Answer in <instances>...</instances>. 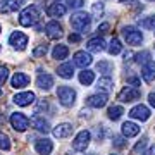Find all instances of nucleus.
Here are the masks:
<instances>
[{
    "mask_svg": "<svg viewBox=\"0 0 155 155\" xmlns=\"http://www.w3.org/2000/svg\"><path fill=\"white\" fill-rule=\"evenodd\" d=\"M40 19V11L36 5H29L26 7L24 11L21 12V16H19V24L21 26H26V28H29V26H33V24H36Z\"/></svg>",
    "mask_w": 155,
    "mask_h": 155,
    "instance_id": "nucleus-1",
    "label": "nucleus"
},
{
    "mask_svg": "<svg viewBox=\"0 0 155 155\" xmlns=\"http://www.w3.org/2000/svg\"><path fill=\"white\" fill-rule=\"evenodd\" d=\"M90 24H91V16L86 14V12H76V14H72L71 17V28L74 31H79V33H83L86 29L90 28Z\"/></svg>",
    "mask_w": 155,
    "mask_h": 155,
    "instance_id": "nucleus-2",
    "label": "nucleus"
},
{
    "mask_svg": "<svg viewBox=\"0 0 155 155\" xmlns=\"http://www.w3.org/2000/svg\"><path fill=\"white\" fill-rule=\"evenodd\" d=\"M57 98L64 107H72L76 102V91L71 86H59L57 90Z\"/></svg>",
    "mask_w": 155,
    "mask_h": 155,
    "instance_id": "nucleus-3",
    "label": "nucleus"
},
{
    "mask_svg": "<svg viewBox=\"0 0 155 155\" xmlns=\"http://www.w3.org/2000/svg\"><path fill=\"white\" fill-rule=\"evenodd\" d=\"M90 141H91V133L83 129V131H79L76 134V138L72 140V148L76 150V152H84V150L88 148Z\"/></svg>",
    "mask_w": 155,
    "mask_h": 155,
    "instance_id": "nucleus-4",
    "label": "nucleus"
},
{
    "mask_svg": "<svg viewBox=\"0 0 155 155\" xmlns=\"http://www.w3.org/2000/svg\"><path fill=\"white\" fill-rule=\"evenodd\" d=\"M122 36H124V40H126L129 45H140L143 41V33H141L138 28H134V26H126V28H122Z\"/></svg>",
    "mask_w": 155,
    "mask_h": 155,
    "instance_id": "nucleus-5",
    "label": "nucleus"
},
{
    "mask_svg": "<svg viewBox=\"0 0 155 155\" xmlns=\"http://www.w3.org/2000/svg\"><path fill=\"white\" fill-rule=\"evenodd\" d=\"M141 97V90L140 88H134V86H126V88H122L117 95V100H121V102H134V100H138Z\"/></svg>",
    "mask_w": 155,
    "mask_h": 155,
    "instance_id": "nucleus-6",
    "label": "nucleus"
},
{
    "mask_svg": "<svg viewBox=\"0 0 155 155\" xmlns=\"http://www.w3.org/2000/svg\"><path fill=\"white\" fill-rule=\"evenodd\" d=\"M11 124L12 127L16 129V131H19V133H22V131H26L29 126V119L24 114H21V112H14L11 116Z\"/></svg>",
    "mask_w": 155,
    "mask_h": 155,
    "instance_id": "nucleus-7",
    "label": "nucleus"
},
{
    "mask_svg": "<svg viewBox=\"0 0 155 155\" xmlns=\"http://www.w3.org/2000/svg\"><path fill=\"white\" fill-rule=\"evenodd\" d=\"M9 43L17 50H24L26 45H28V36L22 33V31H14V33L9 36Z\"/></svg>",
    "mask_w": 155,
    "mask_h": 155,
    "instance_id": "nucleus-8",
    "label": "nucleus"
},
{
    "mask_svg": "<svg viewBox=\"0 0 155 155\" xmlns=\"http://www.w3.org/2000/svg\"><path fill=\"white\" fill-rule=\"evenodd\" d=\"M45 33H47V36L52 40H59L62 38V26L59 24L57 21H50L47 22V26H45Z\"/></svg>",
    "mask_w": 155,
    "mask_h": 155,
    "instance_id": "nucleus-9",
    "label": "nucleus"
},
{
    "mask_svg": "<svg viewBox=\"0 0 155 155\" xmlns=\"http://www.w3.org/2000/svg\"><path fill=\"white\" fill-rule=\"evenodd\" d=\"M129 117L138 119V121H148V119H150V109L140 104V105L133 107V109L129 110Z\"/></svg>",
    "mask_w": 155,
    "mask_h": 155,
    "instance_id": "nucleus-10",
    "label": "nucleus"
},
{
    "mask_svg": "<svg viewBox=\"0 0 155 155\" xmlns=\"http://www.w3.org/2000/svg\"><path fill=\"white\" fill-rule=\"evenodd\" d=\"M86 48H88V52H91V54H100V52L105 50V40L102 38V36H95V38H91L88 43H86Z\"/></svg>",
    "mask_w": 155,
    "mask_h": 155,
    "instance_id": "nucleus-11",
    "label": "nucleus"
},
{
    "mask_svg": "<svg viewBox=\"0 0 155 155\" xmlns=\"http://www.w3.org/2000/svg\"><path fill=\"white\" fill-rule=\"evenodd\" d=\"M35 93L33 91H24V93H17L16 97H14V104L19 107H26V105H31L35 102Z\"/></svg>",
    "mask_w": 155,
    "mask_h": 155,
    "instance_id": "nucleus-12",
    "label": "nucleus"
},
{
    "mask_svg": "<svg viewBox=\"0 0 155 155\" xmlns=\"http://www.w3.org/2000/svg\"><path fill=\"white\" fill-rule=\"evenodd\" d=\"M35 150H36L40 155H50L52 150H54V143H52L48 138H41L35 143Z\"/></svg>",
    "mask_w": 155,
    "mask_h": 155,
    "instance_id": "nucleus-13",
    "label": "nucleus"
},
{
    "mask_svg": "<svg viewBox=\"0 0 155 155\" xmlns=\"http://www.w3.org/2000/svg\"><path fill=\"white\" fill-rule=\"evenodd\" d=\"M107 100H109L107 93H97V95L88 97V98H86V104H88L90 107H93V109H100V107H104L107 104Z\"/></svg>",
    "mask_w": 155,
    "mask_h": 155,
    "instance_id": "nucleus-14",
    "label": "nucleus"
},
{
    "mask_svg": "<svg viewBox=\"0 0 155 155\" xmlns=\"http://www.w3.org/2000/svg\"><path fill=\"white\" fill-rule=\"evenodd\" d=\"M72 59H74V66L83 67V69H84V67H88L90 64L93 62L91 55H90V54H86V52H83V50H81V52H76Z\"/></svg>",
    "mask_w": 155,
    "mask_h": 155,
    "instance_id": "nucleus-15",
    "label": "nucleus"
},
{
    "mask_svg": "<svg viewBox=\"0 0 155 155\" xmlns=\"http://www.w3.org/2000/svg\"><path fill=\"white\" fill-rule=\"evenodd\" d=\"M141 78L147 83H152L155 79V61H148L141 67Z\"/></svg>",
    "mask_w": 155,
    "mask_h": 155,
    "instance_id": "nucleus-16",
    "label": "nucleus"
},
{
    "mask_svg": "<svg viewBox=\"0 0 155 155\" xmlns=\"http://www.w3.org/2000/svg\"><path fill=\"white\" fill-rule=\"evenodd\" d=\"M29 122H31V126H33L36 131H41V133H48L50 131L48 121H45V117H41V116H33Z\"/></svg>",
    "mask_w": 155,
    "mask_h": 155,
    "instance_id": "nucleus-17",
    "label": "nucleus"
},
{
    "mask_svg": "<svg viewBox=\"0 0 155 155\" xmlns=\"http://www.w3.org/2000/svg\"><path fill=\"white\" fill-rule=\"evenodd\" d=\"M22 0H2L0 2V11L2 12H16L22 7Z\"/></svg>",
    "mask_w": 155,
    "mask_h": 155,
    "instance_id": "nucleus-18",
    "label": "nucleus"
},
{
    "mask_svg": "<svg viewBox=\"0 0 155 155\" xmlns=\"http://www.w3.org/2000/svg\"><path fill=\"white\" fill-rule=\"evenodd\" d=\"M72 129H74V127H72L71 124L62 122V124L54 127V136H55V138H67V136L72 134Z\"/></svg>",
    "mask_w": 155,
    "mask_h": 155,
    "instance_id": "nucleus-19",
    "label": "nucleus"
},
{
    "mask_svg": "<svg viewBox=\"0 0 155 155\" xmlns=\"http://www.w3.org/2000/svg\"><path fill=\"white\" fill-rule=\"evenodd\" d=\"M11 84L14 88H24V86H28L29 84V76L28 74H24V72H16L11 79Z\"/></svg>",
    "mask_w": 155,
    "mask_h": 155,
    "instance_id": "nucleus-20",
    "label": "nucleus"
},
{
    "mask_svg": "<svg viewBox=\"0 0 155 155\" xmlns=\"http://www.w3.org/2000/svg\"><path fill=\"white\" fill-rule=\"evenodd\" d=\"M121 129H122V134H124L126 138H133V136L140 134V126L134 124V122H131V121H126L124 124H122Z\"/></svg>",
    "mask_w": 155,
    "mask_h": 155,
    "instance_id": "nucleus-21",
    "label": "nucleus"
},
{
    "mask_svg": "<svg viewBox=\"0 0 155 155\" xmlns=\"http://www.w3.org/2000/svg\"><path fill=\"white\" fill-rule=\"evenodd\" d=\"M66 11H67V7L64 4H50L47 7V14L50 17H62L66 14Z\"/></svg>",
    "mask_w": 155,
    "mask_h": 155,
    "instance_id": "nucleus-22",
    "label": "nucleus"
},
{
    "mask_svg": "<svg viewBox=\"0 0 155 155\" xmlns=\"http://www.w3.org/2000/svg\"><path fill=\"white\" fill-rule=\"evenodd\" d=\"M36 84H38V88L41 90H50L54 86V78L50 76L48 72H41L36 79Z\"/></svg>",
    "mask_w": 155,
    "mask_h": 155,
    "instance_id": "nucleus-23",
    "label": "nucleus"
},
{
    "mask_svg": "<svg viewBox=\"0 0 155 155\" xmlns=\"http://www.w3.org/2000/svg\"><path fill=\"white\" fill-rule=\"evenodd\" d=\"M97 88H98V91L109 93V91L114 88V79H112L110 76H102L98 81H97Z\"/></svg>",
    "mask_w": 155,
    "mask_h": 155,
    "instance_id": "nucleus-24",
    "label": "nucleus"
},
{
    "mask_svg": "<svg viewBox=\"0 0 155 155\" xmlns=\"http://www.w3.org/2000/svg\"><path fill=\"white\" fill-rule=\"evenodd\" d=\"M57 74H59L61 78H64V79H69V78H72V74H74V67H72V64L66 62V64L59 66V69H57Z\"/></svg>",
    "mask_w": 155,
    "mask_h": 155,
    "instance_id": "nucleus-25",
    "label": "nucleus"
},
{
    "mask_svg": "<svg viewBox=\"0 0 155 155\" xmlns=\"http://www.w3.org/2000/svg\"><path fill=\"white\" fill-rule=\"evenodd\" d=\"M93 79H95V72L90 71V69H83L79 72V83L84 84V86H90L93 83Z\"/></svg>",
    "mask_w": 155,
    "mask_h": 155,
    "instance_id": "nucleus-26",
    "label": "nucleus"
},
{
    "mask_svg": "<svg viewBox=\"0 0 155 155\" xmlns=\"http://www.w3.org/2000/svg\"><path fill=\"white\" fill-rule=\"evenodd\" d=\"M52 55H54V59H57V61H64V59H67V55H69V48H67L66 45H57L55 48H54V52H52Z\"/></svg>",
    "mask_w": 155,
    "mask_h": 155,
    "instance_id": "nucleus-27",
    "label": "nucleus"
},
{
    "mask_svg": "<svg viewBox=\"0 0 155 155\" xmlns=\"http://www.w3.org/2000/svg\"><path fill=\"white\" fill-rule=\"evenodd\" d=\"M122 114H124V109H122L121 105H112V107H109V110H107V116H109V119H112V121L121 119Z\"/></svg>",
    "mask_w": 155,
    "mask_h": 155,
    "instance_id": "nucleus-28",
    "label": "nucleus"
},
{
    "mask_svg": "<svg viewBox=\"0 0 155 155\" xmlns=\"http://www.w3.org/2000/svg\"><path fill=\"white\" fill-rule=\"evenodd\" d=\"M107 50H109V54H110V55H117V54L122 50L121 40H119V38H112L110 43H109V48H107Z\"/></svg>",
    "mask_w": 155,
    "mask_h": 155,
    "instance_id": "nucleus-29",
    "label": "nucleus"
},
{
    "mask_svg": "<svg viewBox=\"0 0 155 155\" xmlns=\"http://www.w3.org/2000/svg\"><path fill=\"white\" fill-rule=\"evenodd\" d=\"M97 69H98V72H104V76H109V72H112L114 66H112V62L100 61L98 64H97Z\"/></svg>",
    "mask_w": 155,
    "mask_h": 155,
    "instance_id": "nucleus-30",
    "label": "nucleus"
},
{
    "mask_svg": "<svg viewBox=\"0 0 155 155\" xmlns=\"http://www.w3.org/2000/svg\"><path fill=\"white\" fill-rule=\"evenodd\" d=\"M140 26L143 29H155V16H148L145 19H140Z\"/></svg>",
    "mask_w": 155,
    "mask_h": 155,
    "instance_id": "nucleus-31",
    "label": "nucleus"
},
{
    "mask_svg": "<svg viewBox=\"0 0 155 155\" xmlns=\"http://www.w3.org/2000/svg\"><path fill=\"white\" fill-rule=\"evenodd\" d=\"M134 61L138 62V64H147L150 61V52L148 50H143V52H140L134 55Z\"/></svg>",
    "mask_w": 155,
    "mask_h": 155,
    "instance_id": "nucleus-32",
    "label": "nucleus"
},
{
    "mask_svg": "<svg viewBox=\"0 0 155 155\" xmlns=\"http://www.w3.org/2000/svg\"><path fill=\"white\" fill-rule=\"evenodd\" d=\"M47 52H48V45L41 43V45H38V47L33 50V57H45L47 55Z\"/></svg>",
    "mask_w": 155,
    "mask_h": 155,
    "instance_id": "nucleus-33",
    "label": "nucleus"
},
{
    "mask_svg": "<svg viewBox=\"0 0 155 155\" xmlns=\"http://www.w3.org/2000/svg\"><path fill=\"white\" fill-rule=\"evenodd\" d=\"M0 148L2 150H9L11 148V138L5 133H0Z\"/></svg>",
    "mask_w": 155,
    "mask_h": 155,
    "instance_id": "nucleus-34",
    "label": "nucleus"
},
{
    "mask_svg": "<svg viewBox=\"0 0 155 155\" xmlns=\"http://www.w3.org/2000/svg\"><path fill=\"white\" fill-rule=\"evenodd\" d=\"M145 147H147V136H143V138H141L138 143H136V147L133 148V153L138 155L140 152H143V150H145Z\"/></svg>",
    "mask_w": 155,
    "mask_h": 155,
    "instance_id": "nucleus-35",
    "label": "nucleus"
},
{
    "mask_svg": "<svg viewBox=\"0 0 155 155\" xmlns=\"http://www.w3.org/2000/svg\"><path fill=\"white\" fill-rule=\"evenodd\" d=\"M112 143H114V147H117V148H124V147H126V136H114Z\"/></svg>",
    "mask_w": 155,
    "mask_h": 155,
    "instance_id": "nucleus-36",
    "label": "nucleus"
},
{
    "mask_svg": "<svg viewBox=\"0 0 155 155\" xmlns=\"http://www.w3.org/2000/svg\"><path fill=\"white\" fill-rule=\"evenodd\" d=\"M9 78V67L7 66H0V84H4Z\"/></svg>",
    "mask_w": 155,
    "mask_h": 155,
    "instance_id": "nucleus-37",
    "label": "nucleus"
},
{
    "mask_svg": "<svg viewBox=\"0 0 155 155\" xmlns=\"http://www.w3.org/2000/svg\"><path fill=\"white\" fill-rule=\"evenodd\" d=\"M83 5H84V0H67L69 9H81Z\"/></svg>",
    "mask_w": 155,
    "mask_h": 155,
    "instance_id": "nucleus-38",
    "label": "nucleus"
},
{
    "mask_svg": "<svg viewBox=\"0 0 155 155\" xmlns=\"http://www.w3.org/2000/svg\"><path fill=\"white\" fill-rule=\"evenodd\" d=\"M127 86H134V88H138V86H141V79L136 76H129L127 78Z\"/></svg>",
    "mask_w": 155,
    "mask_h": 155,
    "instance_id": "nucleus-39",
    "label": "nucleus"
},
{
    "mask_svg": "<svg viewBox=\"0 0 155 155\" xmlns=\"http://www.w3.org/2000/svg\"><path fill=\"white\" fill-rule=\"evenodd\" d=\"M93 14L95 16H102L104 14V4H93Z\"/></svg>",
    "mask_w": 155,
    "mask_h": 155,
    "instance_id": "nucleus-40",
    "label": "nucleus"
},
{
    "mask_svg": "<svg viewBox=\"0 0 155 155\" xmlns=\"http://www.w3.org/2000/svg\"><path fill=\"white\" fill-rule=\"evenodd\" d=\"M109 29H110V24H109V22H102V24L98 26V29H97V31H98V35H100V33L104 35V33H107Z\"/></svg>",
    "mask_w": 155,
    "mask_h": 155,
    "instance_id": "nucleus-41",
    "label": "nucleus"
},
{
    "mask_svg": "<svg viewBox=\"0 0 155 155\" xmlns=\"http://www.w3.org/2000/svg\"><path fill=\"white\" fill-rule=\"evenodd\" d=\"M69 43H78V41H79V40H81V36H79V35H76V33H72V35H69Z\"/></svg>",
    "mask_w": 155,
    "mask_h": 155,
    "instance_id": "nucleus-42",
    "label": "nucleus"
},
{
    "mask_svg": "<svg viewBox=\"0 0 155 155\" xmlns=\"http://www.w3.org/2000/svg\"><path fill=\"white\" fill-rule=\"evenodd\" d=\"M141 155H155V145H153V147H150L148 150H145Z\"/></svg>",
    "mask_w": 155,
    "mask_h": 155,
    "instance_id": "nucleus-43",
    "label": "nucleus"
},
{
    "mask_svg": "<svg viewBox=\"0 0 155 155\" xmlns=\"http://www.w3.org/2000/svg\"><path fill=\"white\" fill-rule=\"evenodd\" d=\"M148 102H150V105L155 107V93H150L148 95Z\"/></svg>",
    "mask_w": 155,
    "mask_h": 155,
    "instance_id": "nucleus-44",
    "label": "nucleus"
},
{
    "mask_svg": "<svg viewBox=\"0 0 155 155\" xmlns=\"http://www.w3.org/2000/svg\"><path fill=\"white\" fill-rule=\"evenodd\" d=\"M47 102H45V100H40V104H38V110H43V109H47Z\"/></svg>",
    "mask_w": 155,
    "mask_h": 155,
    "instance_id": "nucleus-45",
    "label": "nucleus"
},
{
    "mask_svg": "<svg viewBox=\"0 0 155 155\" xmlns=\"http://www.w3.org/2000/svg\"><path fill=\"white\" fill-rule=\"evenodd\" d=\"M97 136H98V140H104V127H100L97 129Z\"/></svg>",
    "mask_w": 155,
    "mask_h": 155,
    "instance_id": "nucleus-46",
    "label": "nucleus"
},
{
    "mask_svg": "<svg viewBox=\"0 0 155 155\" xmlns=\"http://www.w3.org/2000/svg\"><path fill=\"white\" fill-rule=\"evenodd\" d=\"M131 57H134V54L133 52H126V54H124V61H131Z\"/></svg>",
    "mask_w": 155,
    "mask_h": 155,
    "instance_id": "nucleus-47",
    "label": "nucleus"
},
{
    "mask_svg": "<svg viewBox=\"0 0 155 155\" xmlns=\"http://www.w3.org/2000/svg\"><path fill=\"white\" fill-rule=\"evenodd\" d=\"M0 95H2V88H0Z\"/></svg>",
    "mask_w": 155,
    "mask_h": 155,
    "instance_id": "nucleus-48",
    "label": "nucleus"
},
{
    "mask_svg": "<svg viewBox=\"0 0 155 155\" xmlns=\"http://www.w3.org/2000/svg\"><path fill=\"white\" fill-rule=\"evenodd\" d=\"M0 31H2V26H0Z\"/></svg>",
    "mask_w": 155,
    "mask_h": 155,
    "instance_id": "nucleus-49",
    "label": "nucleus"
},
{
    "mask_svg": "<svg viewBox=\"0 0 155 155\" xmlns=\"http://www.w3.org/2000/svg\"><path fill=\"white\" fill-rule=\"evenodd\" d=\"M0 50H2V47H0Z\"/></svg>",
    "mask_w": 155,
    "mask_h": 155,
    "instance_id": "nucleus-50",
    "label": "nucleus"
}]
</instances>
